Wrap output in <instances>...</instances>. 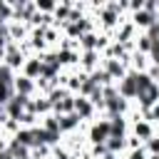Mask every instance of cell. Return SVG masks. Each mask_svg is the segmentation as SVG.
Masks as SVG:
<instances>
[{
    "mask_svg": "<svg viewBox=\"0 0 159 159\" xmlns=\"http://www.w3.org/2000/svg\"><path fill=\"white\" fill-rule=\"evenodd\" d=\"M109 137H112L109 119H99V122L92 124V129H89V142H92V144H107Z\"/></svg>",
    "mask_w": 159,
    "mask_h": 159,
    "instance_id": "obj_1",
    "label": "cell"
},
{
    "mask_svg": "<svg viewBox=\"0 0 159 159\" xmlns=\"http://www.w3.org/2000/svg\"><path fill=\"white\" fill-rule=\"evenodd\" d=\"M117 92H119L124 99H137V80H134V72H127V75L117 82Z\"/></svg>",
    "mask_w": 159,
    "mask_h": 159,
    "instance_id": "obj_2",
    "label": "cell"
},
{
    "mask_svg": "<svg viewBox=\"0 0 159 159\" xmlns=\"http://www.w3.org/2000/svg\"><path fill=\"white\" fill-rule=\"evenodd\" d=\"M15 94H22V97H32L35 92H37V82L35 80H30V77H25V75H17L15 77Z\"/></svg>",
    "mask_w": 159,
    "mask_h": 159,
    "instance_id": "obj_3",
    "label": "cell"
},
{
    "mask_svg": "<svg viewBox=\"0 0 159 159\" xmlns=\"http://www.w3.org/2000/svg\"><path fill=\"white\" fill-rule=\"evenodd\" d=\"M132 132H134L132 137H137L142 144H147V142L154 137V127H152L147 119H137V122H134V127H132Z\"/></svg>",
    "mask_w": 159,
    "mask_h": 159,
    "instance_id": "obj_4",
    "label": "cell"
},
{
    "mask_svg": "<svg viewBox=\"0 0 159 159\" xmlns=\"http://www.w3.org/2000/svg\"><path fill=\"white\" fill-rule=\"evenodd\" d=\"M75 112L80 114V119H89L94 112H97V107L87 99V97H82V94H77L75 97Z\"/></svg>",
    "mask_w": 159,
    "mask_h": 159,
    "instance_id": "obj_5",
    "label": "cell"
},
{
    "mask_svg": "<svg viewBox=\"0 0 159 159\" xmlns=\"http://www.w3.org/2000/svg\"><path fill=\"white\" fill-rule=\"evenodd\" d=\"M22 75L37 82V80H40V75H42V57H30V60L22 65Z\"/></svg>",
    "mask_w": 159,
    "mask_h": 159,
    "instance_id": "obj_6",
    "label": "cell"
},
{
    "mask_svg": "<svg viewBox=\"0 0 159 159\" xmlns=\"http://www.w3.org/2000/svg\"><path fill=\"white\" fill-rule=\"evenodd\" d=\"M80 122H82V119H80V114H77V112L62 114V117H60V132H72Z\"/></svg>",
    "mask_w": 159,
    "mask_h": 159,
    "instance_id": "obj_7",
    "label": "cell"
},
{
    "mask_svg": "<svg viewBox=\"0 0 159 159\" xmlns=\"http://www.w3.org/2000/svg\"><path fill=\"white\" fill-rule=\"evenodd\" d=\"M82 57H84L82 65H84L89 72H94V70H97V57H99V52H82Z\"/></svg>",
    "mask_w": 159,
    "mask_h": 159,
    "instance_id": "obj_8",
    "label": "cell"
},
{
    "mask_svg": "<svg viewBox=\"0 0 159 159\" xmlns=\"http://www.w3.org/2000/svg\"><path fill=\"white\" fill-rule=\"evenodd\" d=\"M12 94H15V89H12V87H7V84H2V82H0V104H7V102H10V97H12Z\"/></svg>",
    "mask_w": 159,
    "mask_h": 159,
    "instance_id": "obj_9",
    "label": "cell"
},
{
    "mask_svg": "<svg viewBox=\"0 0 159 159\" xmlns=\"http://www.w3.org/2000/svg\"><path fill=\"white\" fill-rule=\"evenodd\" d=\"M127 159H149V154H147L144 147H142V149H129V152H127Z\"/></svg>",
    "mask_w": 159,
    "mask_h": 159,
    "instance_id": "obj_10",
    "label": "cell"
},
{
    "mask_svg": "<svg viewBox=\"0 0 159 159\" xmlns=\"http://www.w3.org/2000/svg\"><path fill=\"white\" fill-rule=\"evenodd\" d=\"M144 117H147V122H159V104H154L152 109H147Z\"/></svg>",
    "mask_w": 159,
    "mask_h": 159,
    "instance_id": "obj_11",
    "label": "cell"
}]
</instances>
